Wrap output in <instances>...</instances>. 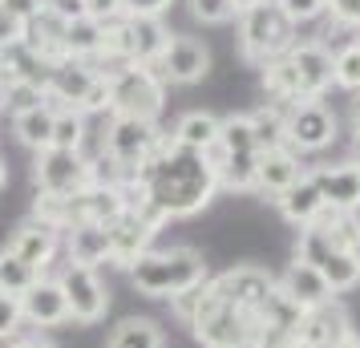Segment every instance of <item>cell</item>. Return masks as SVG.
Masks as SVG:
<instances>
[{
  "instance_id": "1",
  "label": "cell",
  "mask_w": 360,
  "mask_h": 348,
  "mask_svg": "<svg viewBox=\"0 0 360 348\" xmlns=\"http://www.w3.org/2000/svg\"><path fill=\"white\" fill-rule=\"evenodd\" d=\"M122 191H126V199L142 202L162 223H170V219L198 215L219 195V174H214V166L198 150H186L166 138L158 146V154Z\"/></svg>"
},
{
  "instance_id": "2",
  "label": "cell",
  "mask_w": 360,
  "mask_h": 348,
  "mask_svg": "<svg viewBox=\"0 0 360 348\" xmlns=\"http://www.w3.org/2000/svg\"><path fill=\"white\" fill-rule=\"evenodd\" d=\"M263 89L271 101H320L332 89V53L320 41H295L292 49L263 65Z\"/></svg>"
},
{
  "instance_id": "3",
  "label": "cell",
  "mask_w": 360,
  "mask_h": 348,
  "mask_svg": "<svg viewBox=\"0 0 360 348\" xmlns=\"http://www.w3.org/2000/svg\"><path fill=\"white\" fill-rule=\"evenodd\" d=\"M130 283L142 296L170 299L179 292H191L198 283H207V264L195 247H150L138 264L130 267Z\"/></svg>"
},
{
  "instance_id": "4",
  "label": "cell",
  "mask_w": 360,
  "mask_h": 348,
  "mask_svg": "<svg viewBox=\"0 0 360 348\" xmlns=\"http://www.w3.org/2000/svg\"><path fill=\"white\" fill-rule=\"evenodd\" d=\"M295 45V25L276 0H263L255 8L239 13V53L247 65H267Z\"/></svg>"
},
{
  "instance_id": "5",
  "label": "cell",
  "mask_w": 360,
  "mask_h": 348,
  "mask_svg": "<svg viewBox=\"0 0 360 348\" xmlns=\"http://www.w3.org/2000/svg\"><path fill=\"white\" fill-rule=\"evenodd\" d=\"M166 142V134L158 130V122H138V117H110V130L101 138V158L117 170L122 183H130L134 174L158 154Z\"/></svg>"
},
{
  "instance_id": "6",
  "label": "cell",
  "mask_w": 360,
  "mask_h": 348,
  "mask_svg": "<svg viewBox=\"0 0 360 348\" xmlns=\"http://www.w3.org/2000/svg\"><path fill=\"white\" fill-rule=\"evenodd\" d=\"M166 41H170V29L162 25V17H117L105 25V49L101 53L122 65H154L158 53L166 49Z\"/></svg>"
},
{
  "instance_id": "7",
  "label": "cell",
  "mask_w": 360,
  "mask_h": 348,
  "mask_svg": "<svg viewBox=\"0 0 360 348\" xmlns=\"http://www.w3.org/2000/svg\"><path fill=\"white\" fill-rule=\"evenodd\" d=\"M110 82V114L138 117V122H158L166 105V85L150 65H126L122 73L105 77Z\"/></svg>"
},
{
  "instance_id": "8",
  "label": "cell",
  "mask_w": 360,
  "mask_h": 348,
  "mask_svg": "<svg viewBox=\"0 0 360 348\" xmlns=\"http://www.w3.org/2000/svg\"><path fill=\"white\" fill-rule=\"evenodd\" d=\"M33 183L37 195H57V199H73L94 186V166L82 158V150H37L33 162Z\"/></svg>"
},
{
  "instance_id": "9",
  "label": "cell",
  "mask_w": 360,
  "mask_h": 348,
  "mask_svg": "<svg viewBox=\"0 0 360 348\" xmlns=\"http://www.w3.org/2000/svg\"><path fill=\"white\" fill-rule=\"evenodd\" d=\"M158 227H162V219L154 215L150 207H142V202L130 199V207H126L114 223H105V235H110V264L130 271V267L150 251Z\"/></svg>"
},
{
  "instance_id": "10",
  "label": "cell",
  "mask_w": 360,
  "mask_h": 348,
  "mask_svg": "<svg viewBox=\"0 0 360 348\" xmlns=\"http://www.w3.org/2000/svg\"><path fill=\"white\" fill-rule=\"evenodd\" d=\"M283 142L295 154H320L336 142V114L320 101H295L283 114Z\"/></svg>"
},
{
  "instance_id": "11",
  "label": "cell",
  "mask_w": 360,
  "mask_h": 348,
  "mask_svg": "<svg viewBox=\"0 0 360 348\" xmlns=\"http://www.w3.org/2000/svg\"><path fill=\"white\" fill-rule=\"evenodd\" d=\"M57 283L65 292L69 320H77V324H98V320H105V312H110V292L101 283L98 267L65 264L61 276H57Z\"/></svg>"
},
{
  "instance_id": "12",
  "label": "cell",
  "mask_w": 360,
  "mask_h": 348,
  "mask_svg": "<svg viewBox=\"0 0 360 348\" xmlns=\"http://www.w3.org/2000/svg\"><path fill=\"white\" fill-rule=\"evenodd\" d=\"M150 69L162 77V85H195L211 69V49L191 33H170L166 49L158 53V61Z\"/></svg>"
},
{
  "instance_id": "13",
  "label": "cell",
  "mask_w": 360,
  "mask_h": 348,
  "mask_svg": "<svg viewBox=\"0 0 360 348\" xmlns=\"http://www.w3.org/2000/svg\"><path fill=\"white\" fill-rule=\"evenodd\" d=\"M98 73L89 61H77V57H65L49 69V82H45V101L53 110H77L85 101V94L94 89Z\"/></svg>"
},
{
  "instance_id": "14",
  "label": "cell",
  "mask_w": 360,
  "mask_h": 348,
  "mask_svg": "<svg viewBox=\"0 0 360 348\" xmlns=\"http://www.w3.org/2000/svg\"><path fill=\"white\" fill-rule=\"evenodd\" d=\"M348 336H356L344 308L332 299L324 308H311L300 316V328H295V348H340Z\"/></svg>"
},
{
  "instance_id": "15",
  "label": "cell",
  "mask_w": 360,
  "mask_h": 348,
  "mask_svg": "<svg viewBox=\"0 0 360 348\" xmlns=\"http://www.w3.org/2000/svg\"><path fill=\"white\" fill-rule=\"evenodd\" d=\"M308 174H311V183L320 186V199H324V207L340 211V215L360 211V166L356 162L316 166V170H308Z\"/></svg>"
},
{
  "instance_id": "16",
  "label": "cell",
  "mask_w": 360,
  "mask_h": 348,
  "mask_svg": "<svg viewBox=\"0 0 360 348\" xmlns=\"http://www.w3.org/2000/svg\"><path fill=\"white\" fill-rule=\"evenodd\" d=\"M57 247H61V231H53L49 223H41V219H25L17 231L8 235V247L4 251H13V255L25 259L29 267L45 271V267L53 264Z\"/></svg>"
},
{
  "instance_id": "17",
  "label": "cell",
  "mask_w": 360,
  "mask_h": 348,
  "mask_svg": "<svg viewBox=\"0 0 360 348\" xmlns=\"http://www.w3.org/2000/svg\"><path fill=\"white\" fill-rule=\"evenodd\" d=\"M308 170H304V162H300V154L288 146L279 150H263L259 154V166H255V195H267V199L276 202L283 191L292 183H300Z\"/></svg>"
},
{
  "instance_id": "18",
  "label": "cell",
  "mask_w": 360,
  "mask_h": 348,
  "mask_svg": "<svg viewBox=\"0 0 360 348\" xmlns=\"http://www.w3.org/2000/svg\"><path fill=\"white\" fill-rule=\"evenodd\" d=\"M20 312H25V324L33 328H57V324H69V304H65V292L57 280H41L20 296Z\"/></svg>"
},
{
  "instance_id": "19",
  "label": "cell",
  "mask_w": 360,
  "mask_h": 348,
  "mask_svg": "<svg viewBox=\"0 0 360 348\" xmlns=\"http://www.w3.org/2000/svg\"><path fill=\"white\" fill-rule=\"evenodd\" d=\"M279 283V292H283V299L288 304H295L300 312H311V308H324V304H332V288L324 283V276L316 271L311 264H304V259H295L288 271H283V280Z\"/></svg>"
},
{
  "instance_id": "20",
  "label": "cell",
  "mask_w": 360,
  "mask_h": 348,
  "mask_svg": "<svg viewBox=\"0 0 360 348\" xmlns=\"http://www.w3.org/2000/svg\"><path fill=\"white\" fill-rule=\"evenodd\" d=\"M276 207H279V215L288 219L292 227H311L316 219H320V211H324V199H320V186L311 183V174H304L300 183H292L283 195L276 199Z\"/></svg>"
},
{
  "instance_id": "21",
  "label": "cell",
  "mask_w": 360,
  "mask_h": 348,
  "mask_svg": "<svg viewBox=\"0 0 360 348\" xmlns=\"http://www.w3.org/2000/svg\"><path fill=\"white\" fill-rule=\"evenodd\" d=\"M65 251H69V264H82V267L110 264V235H105L101 223H73L65 231Z\"/></svg>"
},
{
  "instance_id": "22",
  "label": "cell",
  "mask_w": 360,
  "mask_h": 348,
  "mask_svg": "<svg viewBox=\"0 0 360 348\" xmlns=\"http://www.w3.org/2000/svg\"><path fill=\"white\" fill-rule=\"evenodd\" d=\"M170 142H179V146H186V150H202L207 146H214V138H219V117L214 114H207V110H186V114L174 122V130L166 134Z\"/></svg>"
},
{
  "instance_id": "23",
  "label": "cell",
  "mask_w": 360,
  "mask_h": 348,
  "mask_svg": "<svg viewBox=\"0 0 360 348\" xmlns=\"http://www.w3.org/2000/svg\"><path fill=\"white\" fill-rule=\"evenodd\" d=\"M105 49V25L94 17H73L65 20V57H77V61H94L98 53Z\"/></svg>"
},
{
  "instance_id": "24",
  "label": "cell",
  "mask_w": 360,
  "mask_h": 348,
  "mask_svg": "<svg viewBox=\"0 0 360 348\" xmlns=\"http://www.w3.org/2000/svg\"><path fill=\"white\" fill-rule=\"evenodd\" d=\"M53 117H57V110H53L49 101H41V105L25 110V114H13V134L33 154L37 150H49L53 146Z\"/></svg>"
},
{
  "instance_id": "25",
  "label": "cell",
  "mask_w": 360,
  "mask_h": 348,
  "mask_svg": "<svg viewBox=\"0 0 360 348\" xmlns=\"http://www.w3.org/2000/svg\"><path fill=\"white\" fill-rule=\"evenodd\" d=\"M316 271L324 276V283L332 288V296H340V292H352L360 283V267H356V259L348 255L344 247H332V251H324L320 259H316Z\"/></svg>"
},
{
  "instance_id": "26",
  "label": "cell",
  "mask_w": 360,
  "mask_h": 348,
  "mask_svg": "<svg viewBox=\"0 0 360 348\" xmlns=\"http://www.w3.org/2000/svg\"><path fill=\"white\" fill-rule=\"evenodd\" d=\"M105 348H166L162 340V328L146 320V316H130V320H122L114 332H110V344Z\"/></svg>"
},
{
  "instance_id": "27",
  "label": "cell",
  "mask_w": 360,
  "mask_h": 348,
  "mask_svg": "<svg viewBox=\"0 0 360 348\" xmlns=\"http://www.w3.org/2000/svg\"><path fill=\"white\" fill-rule=\"evenodd\" d=\"M283 114H288V105L283 101H267V105H259L255 114H247L251 117V130H255V150H279V146H288L283 142Z\"/></svg>"
},
{
  "instance_id": "28",
  "label": "cell",
  "mask_w": 360,
  "mask_h": 348,
  "mask_svg": "<svg viewBox=\"0 0 360 348\" xmlns=\"http://www.w3.org/2000/svg\"><path fill=\"white\" fill-rule=\"evenodd\" d=\"M219 150L223 154H259L255 150V130H251V117L247 114H231L219 117Z\"/></svg>"
},
{
  "instance_id": "29",
  "label": "cell",
  "mask_w": 360,
  "mask_h": 348,
  "mask_svg": "<svg viewBox=\"0 0 360 348\" xmlns=\"http://www.w3.org/2000/svg\"><path fill=\"white\" fill-rule=\"evenodd\" d=\"M37 280H41V271H37V267H29L25 259H17L13 251H0V292H4V296H17L20 299Z\"/></svg>"
},
{
  "instance_id": "30",
  "label": "cell",
  "mask_w": 360,
  "mask_h": 348,
  "mask_svg": "<svg viewBox=\"0 0 360 348\" xmlns=\"http://www.w3.org/2000/svg\"><path fill=\"white\" fill-rule=\"evenodd\" d=\"M332 85H340L348 94H360V41L332 53Z\"/></svg>"
},
{
  "instance_id": "31",
  "label": "cell",
  "mask_w": 360,
  "mask_h": 348,
  "mask_svg": "<svg viewBox=\"0 0 360 348\" xmlns=\"http://www.w3.org/2000/svg\"><path fill=\"white\" fill-rule=\"evenodd\" d=\"M85 114L77 110H57L53 117V146L57 150H82L85 146Z\"/></svg>"
},
{
  "instance_id": "32",
  "label": "cell",
  "mask_w": 360,
  "mask_h": 348,
  "mask_svg": "<svg viewBox=\"0 0 360 348\" xmlns=\"http://www.w3.org/2000/svg\"><path fill=\"white\" fill-rule=\"evenodd\" d=\"M0 98H4V110L13 114H25L45 101V89L41 85H29V82H0Z\"/></svg>"
},
{
  "instance_id": "33",
  "label": "cell",
  "mask_w": 360,
  "mask_h": 348,
  "mask_svg": "<svg viewBox=\"0 0 360 348\" xmlns=\"http://www.w3.org/2000/svg\"><path fill=\"white\" fill-rule=\"evenodd\" d=\"M276 4L288 13V20H292L295 29L308 25V20H320L328 13V0H276Z\"/></svg>"
},
{
  "instance_id": "34",
  "label": "cell",
  "mask_w": 360,
  "mask_h": 348,
  "mask_svg": "<svg viewBox=\"0 0 360 348\" xmlns=\"http://www.w3.org/2000/svg\"><path fill=\"white\" fill-rule=\"evenodd\" d=\"M186 4H191V17L202 20V25H227L235 17L231 0H186Z\"/></svg>"
},
{
  "instance_id": "35",
  "label": "cell",
  "mask_w": 360,
  "mask_h": 348,
  "mask_svg": "<svg viewBox=\"0 0 360 348\" xmlns=\"http://www.w3.org/2000/svg\"><path fill=\"white\" fill-rule=\"evenodd\" d=\"M25 328V312H20V299L17 296H4L0 292V340H13Z\"/></svg>"
},
{
  "instance_id": "36",
  "label": "cell",
  "mask_w": 360,
  "mask_h": 348,
  "mask_svg": "<svg viewBox=\"0 0 360 348\" xmlns=\"http://www.w3.org/2000/svg\"><path fill=\"white\" fill-rule=\"evenodd\" d=\"M174 0H117L122 17H162Z\"/></svg>"
},
{
  "instance_id": "37",
  "label": "cell",
  "mask_w": 360,
  "mask_h": 348,
  "mask_svg": "<svg viewBox=\"0 0 360 348\" xmlns=\"http://www.w3.org/2000/svg\"><path fill=\"white\" fill-rule=\"evenodd\" d=\"M328 13L348 29H360V0H328Z\"/></svg>"
},
{
  "instance_id": "38",
  "label": "cell",
  "mask_w": 360,
  "mask_h": 348,
  "mask_svg": "<svg viewBox=\"0 0 360 348\" xmlns=\"http://www.w3.org/2000/svg\"><path fill=\"white\" fill-rule=\"evenodd\" d=\"M0 8H4V13H13V17L25 25L29 17H37V13H41V0H0Z\"/></svg>"
},
{
  "instance_id": "39",
  "label": "cell",
  "mask_w": 360,
  "mask_h": 348,
  "mask_svg": "<svg viewBox=\"0 0 360 348\" xmlns=\"http://www.w3.org/2000/svg\"><path fill=\"white\" fill-rule=\"evenodd\" d=\"M41 8H49V13H57V17L73 20V17L85 13V0H41Z\"/></svg>"
},
{
  "instance_id": "40",
  "label": "cell",
  "mask_w": 360,
  "mask_h": 348,
  "mask_svg": "<svg viewBox=\"0 0 360 348\" xmlns=\"http://www.w3.org/2000/svg\"><path fill=\"white\" fill-rule=\"evenodd\" d=\"M20 33H25V25H20L13 13H4V8H0V45H13V41H20Z\"/></svg>"
},
{
  "instance_id": "41",
  "label": "cell",
  "mask_w": 360,
  "mask_h": 348,
  "mask_svg": "<svg viewBox=\"0 0 360 348\" xmlns=\"http://www.w3.org/2000/svg\"><path fill=\"white\" fill-rule=\"evenodd\" d=\"M4 348H33V336H13V340H4Z\"/></svg>"
},
{
  "instance_id": "42",
  "label": "cell",
  "mask_w": 360,
  "mask_h": 348,
  "mask_svg": "<svg viewBox=\"0 0 360 348\" xmlns=\"http://www.w3.org/2000/svg\"><path fill=\"white\" fill-rule=\"evenodd\" d=\"M255 4H263V0H231V8H235V17H239V13H247V8H255Z\"/></svg>"
},
{
  "instance_id": "43",
  "label": "cell",
  "mask_w": 360,
  "mask_h": 348,
  "mask_svg": "<svg viewBox=\"0 0 360 348\" xmlns=\"http://www.w3.org/2000/svg\"><path fill=\"white\" fill-rule=\"evenodd\" d=\"M352 134L360 138V94L352 98Z\"/></svg>"
},
{
  "instance_id": "44",
  "label": "cell",
  "mask_w": 360,
  "mask_h": 348,
  "mask_svg": "<svg viewBox=\"0 0 360 348\" xmlns=\"http://www.w3.org/2000/svg\"><path fill=\"white\" fill-rule=\"evenodd\" d=\"M348 255H352V259H356V267H360V231L352 235V243H348Z\"/></svg>"
},
{
  "instance_id": "45",
  "label": "cell",
  "mask_w": 360,
  "mask_h": 348,
  "mask_svg": "<svg viewBox=\"0 0 360 348\" xmlns=\"http://www.w3.org/2000/svg\"><path fill=\"white\" fill-rule=\"evenodd\" d=\"M33 348H57V344H53L49 336H33Z\"/></svg>"
},
{
  "instance_id": "46",
  "label": "cell",
  "mask_w": 360,
  "mask_h": 348,
  "mask_svg": "<svg viewBox=\"0 0 360 348\" xmlns=\"http://www.w3.org/2000/svg\"><path fill=\"white\" fill-rule=\"evenodd\" d=\"M348 162H356V166H360V138L352 142V158H348Z\"/></svg>"
},
{
  "instance_id": "47",
  "label": "cell",
  "mask_w": 360,
  "mask_h": 348,
  "mask_svg": "<svg viewBox=\"0 0 360 348\" xmlns=\"http://www.w3.org/2000/svg\"><path fill=\"white\" fill-rule=\"evenodd\" d=\"M340 348H360V340H356V336H348V340H344Z\"/></svg>"
},
{
  "instance_id": "48",
  "label": "cell",
  "mask_w": 360,
  "mask_h": 348,
  "mask_svg": "<svg viewBox=\"0 0 360 348\" xmlns=\"http://www.w3.org/2000/svg\"><path fill=\"white\" fill-rule=\"evenodd\" d=\"M0 186H4V162H0Z\"/></svg>"
},
{
  "instance_id": "49",
  "label": "cell",
  "mask_w": 360,
  "mask_h": 348,
  "mask_svg": "<svg viewBox=\"0 0 360 348\" xmlns=\"http://www.w3.org/2000/svg\"><path fill=\"white\" fill-rule=\"evenodd\" d=\"M0 82H4V69H0Z\"/></svg>"
},
{
  "instance_id": "50",
  "label": "cell",
  "mask_w": 360,
  "mask_h": 348,
  "mask_svg": "<svg viewBox=\"0 0 360 348\" xmlns=\"http://www.w3.org/2000/svg\"><path fill=\"white\" fill-rule=\"evenodd\" d=\"M0 110H4V98H0Z\"/></svg>"
},
{
  "instance_id": "51",
  "label": "cell",
  "mask_w": 360,
  "mask_h": 348,
  "mask_svg": "<svg viewBox=\"0 0 360 348\" xmlns=\"http://www.w3.org/2000/svg\"><path fill=\"white\" fill-rule=\"evenodd\" d=\"M356 41H360V37H356Z\"/></svg>"
}]
</instances>
